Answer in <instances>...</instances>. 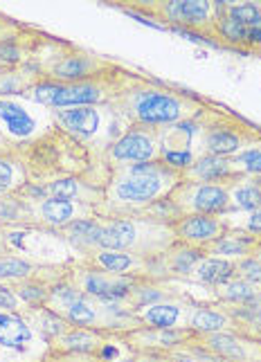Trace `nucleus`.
I'll return each mask as SVG.
<instances>
[{"instance_id":"obj_1","label":"nucleus","mask_w":261,"mask_h":362,"mask_svg":"<svg viewBox=\"0 0 261 362\" xmlns=\"http://www.w3.org/2000/svg\"><path fill=\"white\" fill-rule=\"evenodd\" d=\"M106 106L129 127L153 129L176 127L205 110L203 99L194 97L192 93L167 88L163 83L142 79L131 72H127L117 93L108 99Z\"/></svg>"},{"instance_id":"obj_2","label":"nucleus","mask_w":261,"mask_h":362,"mask_svg":"<svg viewBox=\"0 0 261 362\" xmlns=\"http://www.w3.org/2000/svg\"><path fill=\"white\" fill-rule=\"evenodd\" d=\"M178 182H182V173L167 167L160 158L113 167L104 189V203L122 211L151 207L167 198Z\"/></svg>"},{"instance_id":"obj_3","label":"nucleus","mask_w":261,"mask_h":362,"mask_svg":"<svg viewBox=\"0 0 261 362\" xmlns=\"http://www.w3.org/2000/svg\"><path fill=\"white\" fill-rule=\"evenodd\" d=\"M127 77L124 70L108 72L104 77L74 81V83H59L39 79L23 93V99L41 106V108H74V106H106V102L120 88L122 79Z\"/></svg>"},{"instance_id":"obj_4","label":"nucleus","mask_w":261,"mask_h":362,"mask_svg":"<svg viewBox=\"0 0 261 362\" xmlns=\"http://www.w3.org/2000/svg\"><path fill=\"white\" fill-rule=\"evenodd\" d=\"M133 16L142 21L156 18L171 25L178 32L203 34L207 41L216 43V3L205 0H169V3H144L138 0L131 7H124ZM158 25V23H156Z\"/></svg>"},{"instance_id":"obj_5","label":"nucleus","mask_w":261,"mask_h":362,"mask_svg":"<svg viewBox=\"0 0 261 362\" xmlns=\"http://www.w3.org/2000/svg\"><path fill=\"white\" fill-rule=\"evenodd\" d=\"M201 146L203 156H219V158H232L234 153L243 151V146L253 144L259 131L253 124L243 122L241 117L226 115L216 110L212 119H207L201 129Z\"/></svg>"},{"instance_id":"obj_6","label":"nucleus","mask_w":261,"mask_h":362,"mask_svg":"<svg viewBox=\"0 0 261 362\" xmlns=\"http://www.w3.org/2000/svg\"><path fill=\"white\" fill-rule=\"evenodd\" d=\"M232 180V178H230ZM167 201L176 207L180 216L185 214H207L219 216L232 209L228 180L226 182H192L182 180L169 192Z\"/></svg>"},{"instance_id":"obj_7","label":"nucleus","mask_w":261,"mask_h":362,"mask_svg":"<svg viewBox=\"0 0 261 362\" xmlns=\"http://www.w3.org/2000/svg\"><path fill=\"white\" fill-rule=\"evenodd\" d=\"M120 70L113 61H106L97 54L83 52V49H70L54 57L47 66L36 68V77L45 81H59V83H74V81H88L104 77L108 72Z\"/></svg>"},{"instance_id":"obj_8","label":"nucleus","mask_w":261,"mask_h":362,"mask_svg":"<svg viewBox=\"0 0 261 362\" xmlns=\"http://www.w3.org/2000/svg\"><path fill=\"white\" fill-rule=\"evenodd\" d=\"M163 151V131L153 127H129L117 140L106 148V165H138V162H151L160 158Z\"/></svg>"},{"instance_id":"obj_9","label":"nucleus","mask_w":261,"mask_h":362,"mask_svg":"<svg viewBox=\"0 0 261 362\" xmlns=\"http://www.w3.org/2000/svg\"><path fill=\"white\" fill-rule=\"evenodd\" d=\"M110 115H113V110L108 106H74V108L50 110V117H52L54 127L77 142L93 140L104 129H113V122L104 124V119Z\"/></svg>"},{"instance_id":"obj_10","label":"nucleus","mask_w":261,"mask_h":362,"mask_svg":"<svg viewBox=\"0 0 261 362\" xmlns=\"http://www.w3.org/2000/svg\"><path fill=\"white\" fill-rule=\"evenodd\" d=\"M0 135L5 140H16L21 144L34 142L41 137V127L28 106L11 97H0Z\"/></svg>"},{"instance_id":"obj_11","label":"nucleus","mask_w":261,"mask_h":362,"mask_svg":"<svg viewBox=\"0 0 261 362\" xmlns=\"http://www.w3.org/2000/svg\"><path fill=\"white\" fill-rule=\"evenodd\" d=\"M171 230L176 234V241L194 245V247H205L207 243H212L219 236L226 234L230 228H228V223L221 221L219 216L185 214L178 221L171 223Z\"/></svg>"},{"instance_id":"obj_12","label":"nucleus","mask_w":261,"mask_h":362,"mask_svg":"<svg viewBox=\"0 0 261 362\" xmlns=\"http://www.w3.org/2000/svg\"><path fill=\"white\" fill-rule=\"evenodd\" d=\"M79 211L91 214L86 203L79 201H64V198H45L34 205V216L50 228H68L70 223L88 216H79Z\"/></svg>"},{"instance_id":"obj_13","label":"nucleus","mask_w":261,"mask_h":362,"mask_svg":"<svg viewBox=\"0 0 261 362\" xmlns=\"http://www.w3.org/2000/svg\"><path fill=\"white\" fill-rule=\"evenodd\" d=\"M203 340L205 349L209 354H214L221 360L228 362H253L257 356L250 354V349H257L259 342H248L245 338L232 333H212V335H198Z\"/></svg>"},{"instance_id":"obj_14","label":"nucleus","mask_w":261,"mask_h":362,"mask_svg":"<svg viewBox=\"0 0 261 362\" xmlns=\"http://www.w3.org/2000/svg\"><path fill=\"white\" fill-rule=\"evenodd\" d=\"M237 176L230 158L219 156H201L194 158V162L182 171V180L192 182H226Z\"/></svg>"},{"instance_id":"obj_15","label":"nucleus","mask_w":261,"mask_h":362,"mask_svg":"<svg viewBox=\"0 0 261 362\" xmlns=\"http://www.w3.org/2000/svg\"><path fill=\"white\" fill-rule=\"evenodd\" d=\"M28 185V173L18 156L16 144H9L5 151H0V196L16 194Z\"/></svg>"},{"instance_id":"obj_16","label":"nucleus","mask_w":261,"mask_h":362,"mask_svg":"<svg viewBox=\"0 0 261 362\" xmlns=\"http://www.w3.org/2000/svg\"><path fill=\"white\" fill-rule=\"evenodd\" d=\"M192 272H194V279L198 281L223 286L237 274V266L230 264L228 259H203V261H198V266Z\"/></svg>"},{"instance_id":"obj_17","label":"nucleus","mask_w":261,"mask_h":362,"mask_svg":"<svg viewBox=\"0 0 261 362\" xmlns=\"http://www.w3.org/2000/svg\"><path fill=\"white\" fill-rule=\"evenodd\" d=\"M32 333L30 327L23 322V317L11 313H0V344L11 349H23L30 342Z\"/></svg>"},{"instance_id":"obj_18","label":"nucleus","mask_w":261,"mask_h":362,"mask_svg":"<svg viewBox=\"0 0 261 362\" xmlns=\"http://www.w3.org/2000/svg\"><path fill=\"white\" fill-rule=\"evenodd\" d=\"M232 324L230 315L221 313V310H212V308H198L192 315L190 329L196 335H212V333H223Z\"/></svg>"},{"instance_id":"obj_19","label":"nucleus","mask_w":261,"mask_h":362,"mask_svg":"<svg viewBox=\"0 0 261 362\" xmlns=\"http://www.w3.org/2000/svg\"><path fill=\"white\" fill-rule=\"evenodd\" d=\"M180 308L176 304H151L142 310L140 322L149 329H176Z\"/></svg>"},{"instance_id":"obj_20","label":"nucleus","mask_w":261,"mask_h":362,"mask_svg":"<svg viewBox=\"0 0 261 362\" xmlns=\"http://www.w3.org/2000/svg\"><path fill=\"white\" fill-rule=\"evenodd\" d=\"M97 315H99V308L95 306V302L88 295H83L79 302L70 304L64 310V320L68 324H72V327H77V329H91V327H95Z\"/></svg>"},{"instance_id":"obj_21","label":"nucleus","mask_w":261,"mask_h":362,"mask_svg":"<svg viewBox=\"0 0 261 362\" xmlns=\"http://www.w3.org/2000/svg\"><path fill=\"white\" fill-rule=\"evenodd\" d=\"M95 264L110 274H124L135 266V257L129 252H115V250H99Z\"/></svg>"},{"instance_id":"obj_22","label":"nucleus","mask_w":261,"mask_h":362,"mask_svg":"<svg viewBox=\"0 0 261 362\" xmlns=\"http://www.w3.org/2000/svg\"><path fill=\"white\" fill-rule=\"evenodd\" d=\"M61 349L70 354H91L97 349V335L88 329H74L61 335Z\"/></svg>"},{"instance_id":"obj_23","label":"nucleus","mask_w":261,"mask_h":362,"mask_svg":"<svg viewBox=\"0 0 261 362\" xmlns=\"http://www.w3.org/2000/svg\"><path fill=\"white\" fill-rule=\"evenodd\" d=\"M50 286L47 284H41V281H36V279H23L16 288H14V293L18 295V299L21 302H25V304H32V306H39V304H45L47 302V297H50Z\"/></svg>"},{"instance_id":"obj_24","label":"nucleus","mask_w":261,"mask_h":362,"mask_svg":"<svg viewBox=\"0 0 261 362\" xmlns=\"http://www.w3.org/2000/svg\"><path fill=\"white\" fill-rule=\"evenodd\" d=\"M34 274V266L18 257H0V281L9 279H30Z\"/></svg>"},{"instance_id":"obj_25","label":"nucleus","mask_w":261,"mask_h":362,"mask_svg":"<svg viewBox=\"0 0 261 362\" xmlns=\"http://www.w3.org/2000/svg\"><path fill=\"white\" fill-rule=\"evenodd\" d=\"M232 167L237 173H245V176H261V148H250L243 151L237 158H230Z\"/></svg>"},{"instance_id":"obj_26","label":"nucleus","mask_w":261,"mask_h":362,"mask_svg":"<svg viewBox=\"0 0 261 362\" xmlns=\"http://www.w3.org/2000/svg\"><path fill=\"white\" fill-rule=\"evenodd\" d=\"M223 299H228V302H239V304H248L257 299V291L253 284L248 281H228L223 284Z\"/></svg>"},{"instance_id":"obj_27","label":"nucleus","mask_w":261,"mask_h":362,"mask_svg":"<svg viewBox=\"0 0 261 362\" xmlns=\"http://www.w3.org/2000/svg\"><path fill=\"white\" fill-rule=\"evenodd\" d=\"M25 32H28V28H25V25L16 23L14 18H9L5 14H0V45L9 43V41L25 39Z\"/></svg>"},{"instance_id":"obj_28","label":"nucleus","mask_w":261,"mask_h":362,"mask_svg":"<svg viewBox=\"0 0 261 362\" xmlns=\"http://www.w3.org/2000/svg\"><path fill=\"white\" fill-rule=\"evenodd\" d=\"M237 272L248 284H261V261L257 257H245L237 264Z\"/></svg>"},{"instance_id":"obj_29","label":"nucleus","mask_w":261,"mask_h":362,"mask_svg":"<svg viewBox=\"0 0 261 362\" xmlns=\"http://www.w3.org/2000/svg\"><path fill=\"white\" fill-rule=\"evenodd\" d=\"M18 304H21V299H18V295L14 293V288H9V286L0 284V308H5V310H16Z\"/></svg>"},{"instance_id":"obj_30","label":"nucleus","mask_w":261,"mask_h":362,"mask_svg":"<svg viewBox=\"0 0 261 362\" xmlns=\"http://www.w3.org/2000/svg\"><path fill=\"white\" fill-rule=\"evenodd\" d=\"M248 230L255 232V234H261V207L257 211H253L250 221H248Z\"/></svg>"},{"instance_id":"obj_31","label":"nucleus","mask_w":261,"mask_h":362,"mask_svg":"<svg viewBox=\"0 0 261 362\" xmlns=\"http://www.w3.org/2000/svg\"><path fill=\"white\" fill-rule=\"evenodd\" d=\"M142 362H169V358L165 354H144Z\"/></svg>"},{"instance_id":"obj_32","label":"nucleus","mask_w":261,"mask_h":362,"mask_svg":"<svg viewBox=\"0 0 261 362\" xmlns=\"http://www.w3.org/2000/svg\"><path fill=\"white\" fill-rule=\"evenodd\" d=\"M253 255L261 261V241H257V243L253 245Z\"/></svg>"},{"instance_id":"obj_33","label":"nucleus","mask_w":261,"mask_h":362,"mask_svg":"<svg viewBox=\"0 0 261 362\" xmlns=\"http://www.w3.org/2000/svg\"><path fill=\"white\" fill-rule=\"evenodd\" d=\"M0 257H5V250H3V236H0Z\"/></svg>"}]
</instances>
